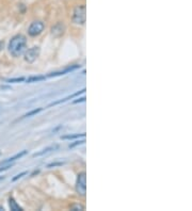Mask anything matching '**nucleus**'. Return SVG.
Returning <instances> with one entry per match:
<instances>
[{
    "label": "nucleus",
    "mask_w": 192,
    "mask_h": 211,
    "mask_svg": "<svg viewBox=\"0 0 192 211\" xmlns=\"http://www.w3.org/2000/svg\"><path fill=\"white\" fill-rule=\"evenodd\" d=\"M9 204H10L11 210H14V211H23V209L20 208V207L18 206L17 204H16V201H14V198H12V197H10V199H9Z\"/></svg>",
    "instance_id": "nucleus-10"
},
{
    "label": "nucleus",
    "mask_w": 192,
    "mask_h": 211,
    "mask_svg": "<svg viewBox=\"0 0 192 211\" xmlns=\"http://www.w3.org/2000/svg\"><path fill=\"white\" fill-rule=\"evenodd\" d=\"M62 162H59V163H53V164H49L48 167H56V165H62Z\"/></svg>",
    "instance_id": "nucleus-20"
},
{
    "label": "nucleus",
    "mask_w": 192,
    "mask_h": 211,
    "mask_svg": "<svg viewBox=\"0 0 192 211\" xmlns=\"http://www.w3.org/2000/svg\"><path fill=\"white\" fill-rule=\"evenodd\" d=\"M27 150H23V152H20V153H18V154H16V155H14L13 157H10V158H8L7 160H4V161H2V163H11V162H13V161H15V160H17V159H20L21 157L23 156H25L26 154H27Z\"/></svg>",
    "instance_id": "nucleus-8"
},
{
    "label": "nucleus",
    "mask_w": 192,
    "mask_h": 211,
    "mask_svg": "<svg viewBox=\"0 0 192 211\" xmlns=\"http://www.w3.org/2000/svg\"><path fill=\"white\" fill-rule=\"evenodd\" d=\"M45 28L44 22L41 20H35L30 25L29 29H28V34L30 36H36V35L41 34L43 32V30Z\"/></svg>",
    "instance_id": "nucleus-4"
},
{
    "label": "nucleus",
    "mask_w": 192,
    "mask_h": 211,
    "mask_svg": "<svg viewBox=\"0 0 192 211\" xmlns=\"http://www.w3.org/2000/svg\"><path fill=\"white\" fill-rule=\"evenodd\" d=\"M3 178H4V177H3V176H1V177H0V180H1V179H3Z\"/></svg>",
    "instance_id": "nucleus-22"
},
{
    "label": "nucleus",
    "mask_w": 192,
    "mask_h": 211,
    "mask_svg": "<svg viewBox=\"0 0 192 211\" xmlns=\"http://www.w3.org/2000/svg\"><path fill=\"white\" fill-rule=\"evenodd\" d=\"M41 111H42V108H39V109H34V110H32V111L28 112L27 114H25V115H24V117H29V116H32V115L38 114L39 112H41Z\"/></svg>",
    "instance_id": "nucleus-13"
},
{
    "label": "nucleus",
    "mask_w": 192,
    "mask_h": 211,
    "mask_svg": "<svg viewBox=\"0 0 192 211\" xmlns=\"http://www.w3.org/2000/svg\"><path fill=\"white\" fill-rule=\"evenodd\" d=\"M76 190H77L78 194L82 195V196H85V193H87V175H85V172L78 175Z\"/></svg>",
    "instance_id": "nucleus-3"
},
{
    "label": "nucleus",
    "mask_w": 192,
    "mask_h": 211,
    "mask_svg": "<svg viewBox=\"0 0 192 211\" xmlns=\"http://www.w3.org/2000/svg\"><path fill=\"white\" fill-rule=\"evenodd\" d=\"M45 76H39V77H30L28 78L27 82L28 83H32V82H38V81H42V80H45Z\"/></svg>",
    "instance_id": "nucleus-11"
},
{
    "label": "nucleus",
    "mask_w": 192,
    "mask_h": 211,
    "mask_svg": "<svg viewBox=\"0 0 192 211\" xmlns=\"http://www.w3.org/2000/svg\"><path fill=\"white\" fill-rule=\"evenodd\" d=\"M24 81V78L20 77V78H14V79H9L8 82H12V83H17V82H21Z\"/></svg>",
    "instance_id": "nucleus-16"
},
{
    "label": "nucleus",
    "mask_w": 192,
    "mask_h": 211,
    "mask_svg": "<svg viewBox=\"0 0 192 211\" xmlns=\"http://www.w3.org/2000/svg\"><path fill=\"white\" fill-rule=\"evenodd\" d=\"M1 164H2V165L0 167V172L5 171V170L10 169V167H12V163H1Z\"/></svg>",
    "instance_id": "nucleus-14"
},
{
    "label": "nucleus",
    "mask_w": 192,
    "mask_h": 211,
    "mask_svg": "<svg viewBox=\"0 0 192 211\" xmlns=\"http://www.w3.org/2000/svg\"><path fill=\"white\" fill-rule=\"evenodd\" d=\"M85 140H81V141H77L76 143H74V144H70V147H74V146H76V145H80V144H83L85 143Z\"/></svg>",
    "instance_id": "nucleus-18"
},
{
    "label": "nucleus",
    "mask_w": 192,
    "mask_h": 211,
    "mask_svg": "<svg viewBox=\"0 0 192 211\" xmlns=\"http://www.w3.org/2000/svg\"><path fill=\"white\" fill-rule=\"evenodd\" d=\"M85 133H77V134H73V135H64L62 137L63 140H73V139H77V138H80V137H85Z\"/></svg>",
    "instance_id": "nucleus-12"
},
{
    "label": "nucleus",
    "mask_w": 192,
    "mask_h": 211,
    "mask_svg": "<svg viewBox=\"0 0 192 211\" xmlns=\"http://www.w3.org/2000/svg\"><path fill=\"white\" fill-rule=\"evenodd\" d=\"M2 47H3V42H0V50H1Z\"/></svg>",
    "instance_id": "nucleus-21"
},
{
    "label": "nucleus",
    "mask_w": 192,
    "mask_h": 211,
    "mask_svg": "<svg viewBox=\"0 0 192 211\" xmlns=\"http://www.w3.org/2000/svg\"><path fill=\"white\" fill-rule=\"evenodd\" d=\"M85 14H87L85 5H77L74 9V12H73V21L77 25H83L85 22V17H87Z\"/></svg>",
    "instance_id": "nucleus-2"
},
{
    "label": "nucleus",
    "mask_w": 192,
    "mask_h": 211,
    "mask_svg": "<svg viewBox=\"0 0 192 211\" xmlns=\"http://www.w3.org/2000/svg\"><path fill=\"white\" fill-rule=\"evenodd\" d=\"M85 90L83 89V90H81V91H79V92L75 93V94L70 95V96H67V97H65V98H63V99H60V100H58V101H55V102H53V104H49V106H48L47 108H49V107H53V106H56V104H62V102L67 101V100L72 99V98H74V97H76V96H79L80 94H83V93H85Z\"/></svg>",
    "instance_id": "nucleus-7"
},
{
    "label": "nucleus",
    "mask_w": 192,
    "mask_h": 211,
    "mask_svg": "<svg viewBox=\"0 0 192 211\" xmlns=\"http://www.w3.org/2000/svg\"><path fill=\"white\" fill-rule=\"evenodd\" d=\"M27 174H28V172H23V173H20V174L16 175L15 177H13L12 181H16V180H17V179L21 178V177H23V176H25V175H27Z\"/></svg>",
    "instance_id": "nucleus-15"
},
{
    "label": "nucleus",
    "mask_w": 192,
    "mask_h": 211,
    "mask_svg": "<svg viewBox=\"0 0 192 211\" xmlns=\"http://www.w3.org/2000/svg\"><path fill=\"white\" fill-rule=\"evenodd\" d=\"M26 45H27V40L26 37L21 34H17L12 40L10 41L9 44V51L13 57H19L24 53L26 49Z\"/></svg>",
    "instance_id": "nucleus-1"
},
{
    "label": "nucleus",
    "mask_w": 192,
    "mask_h": 211,
    "mask_svg": "<svg viewBox=\"0 0 192 211\" xmlns=\"http://www.w3.org/2000/svg\"><path fill=\"white\" fill-rule=\"evenodd\" d=\"M64 30H65L64 25H63L62 22H59V24H57V25L53 27L51 33H53V35H55V36H60V35H62L63 33H64Z\"/></svg>",
    "instance_id": "nucleus-6"
},
{
    "label": "nucleus",
    "mask_w": 192,
    "mask_h": 211,
    "mask_svg": "<svg viewBox=\"0 0 192 211\" xmlns=\"http://www.w3.org/2000/svg\"><path fill=\"white\" fill-rule=\"evenodd\" d=\"M72 210H85V207L82 205H74L72 207Z\"/></svg>",
    "instance_id": "nucleus-17"
},
{
    "label": "nucleus",
    "mask_w": 192,
    "mask_h": 211,
    "mask_svg": "<svg viewBox=\"0 0 192 211\" xmlns=\"http://www.w3.org/2000/svg\"><path fill=\"white\" fill-rule=\"evenodd\" d=\"M82 101H85V97H81V98H78L77 100L73 101V104H78V102H82Z\"/></svg>",
    "instance_id": "nucleus-19"
},
{
    "label": "nucleus",
    "mask_w": 192,
    "mask_h": 211,
    "mask_svg": "<svg viewBox=\"0 0 192 211\" xmlns=\"http://www.w3.org/2000/svg\"><path fill=\"white\" fill-rule=\"evenodd\" d=\"M39 56H40V48L38 46L29 48L25 53V61L28 63H33L35 60L38 59Z\"/></svg>",
    "instance_id": "nucleus-5"
},
{
    "label": "nucleus",
    "mask_w": 192,
    "mask_h": 211,
    "mask_svg": "<svg viewBox=\"0 0 192 211\" xmlns=\"http://www.w3.org/2000/svg\"><path fill=\"white\" fill-rule=\"evenodd\" d=\"M57 148H58V146H57V145H55V146H50V147H47V148L43 149L42 152H40V153H36V154H34V155H33V157H40V156H43V155L48 154V153L53 152V150H55V149H57Z\"/></svg>",
    "instance_id": "nucleus-9"
}]
</instances>
